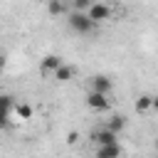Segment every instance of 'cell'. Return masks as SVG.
Returning <instances> with one entry per match:
<instances>
[{"instance_id": "5b68a950", "label": "cell", "mask_w": 158, "mask_h": 158, "mask_svg": "<svg viewBox=\"0 0 158 158\" xmlns=\"http://www.w3.org/2000/svg\"><path fill=\"white\" fill-rule=\"evenodd\" d=\"M91 141H94L96 146H111V143H118V136L111 133L109 128H99V131L91 133Z\"/></svg>"}, {"instance_id": "6da1fadb", "label": "cell", "mask_w": 158, "mask_h": 158, "mask_svg": "<svg viewBox=\"0 0 158 158\" xmlns=\"http://www.w3.org/2000/svg\"><path fill=\"white\" fill-rule=\"evenodd\" d=\"M67 22H69V30H72V32H77V35H91V32H94V27H96V25L89 20V15H86V12H77V10L67 15Z\"/></svg>"}, {"instance_id": "52a82bcc", "label": "cell", "mask_w": 158, "mask_h": 158, "mask_svg": "<svg viewBox=\"0 0 158 158\" xmlns=\"http://www.w3.org/2000/svg\"><path fill=\"white\" fill-rule=\"evenodd\" d=\"M123 148L121 143H111V146H99L96 148V158H121Z\"/></svg>"}, {"instance_id": "7a4b0ae2", "label": "cell", "mask_w": 158, "mask_h": 158, "mask_svg": "<svg viewBox=\"0 0 158 158\" xmlns=\"http://www.w3.org/2000/svg\"><path fill=\"white\" fill-rule=\"evenodd\" d=\"M86 15H89V20L96 25V22H104V20H109V17H111V7H109L106 2H99V0H96V2L86 10Z\"/></svg>"}, {"instance_id": "7c38bea8", "label": "cell", "mask_w": 158, "mask_h": 158, "mask_svg": "<svg viewBox=\"0 0 158 158\" xmlns=\"http://www.w3.org/2000/svg\"><path fill=\"white\" fill-rule=\"evenodd\" d=\"M151 104H153V96L143 94V96H138V99H136V111H138V114H143V111H148V109H151Z\"/></svg>"}, {"instance_id": "8992f818", "label": "cell", "mask_w": 158, "mask_h": 158, "mask_svg": "<svg viewBox=\"0 0 158 158\" xmlns=\"http://www.w3.org/2000/svg\"><path fill=\"white\" fill-rule=\"evenodd\" d=\"M111 79L109 77H104V74H96V77H91V91H99V94H111Z\"/></svg>"}, {"instance_id": "d6986e66", "label": "cell", "mask_w": 158, "mask_h": 158, "mask_svg": "<svg viewBox=\"0 0 158 158\" xmlns=\"http://www.w3.org/2000/svg\"><path fill=\"white\" fill-rule=\"evenodd\" d=\"M156 148H158V141H156Z\"/></svg>"}, {"instance_id": "5bb4252c", "label": "cell", "mask_w": 158, "mask_h": 158, "mask_svg": "<svg viewBox=\"0 0 158 158\" xmlns=\"http://www.w3.org/2000/svg\"><path fill=\"white\" fill-rule=\"evenodd\" d=\"M10 109H12V96L10 94H0V111L10 114Z\"/></svg>"}, {"instance_id": "9c48e42d", "label": "cell", "mask_w": 158, "mask_h": 158, "mask_svg": "<svg viewBox=\"0 0 158 158\" xmlns=\"http://www.w3.org/2000/svg\"><path fill=\"white\" fill-rule=\"evenodd\" d=\"M47 10H49V15H67V2L64 0H47Z\"/></svg>"}, {"instance_id": "4fadbf2b", "label": "cell", "mask_w": 158, "mask_h": 158, "mask_svg": "<svg viewBox=\"0 0 158 158\" xmlns=\"http://www.w3.org/2000/svg\"><path fill=\"white\" fill-rule=\"evenodd\" d=\"M94 2H96V0H72V7H74L77 12H84V10H89Z\"/></svg>"}, {"instance_id": "e0dca14e", "label": "cell", "mask_w": 158, "mask_h": 158, "mask_svg": "<svg viewBox=\"0 0 158 158\" xmlns=\"http://www.w3.org/2000/svg\"><path fill=\"white\" fill-rule=\"evenodd\" d=\"M5 64H7V57H5V54H0V72L5 69Z\"/></svg>"}, {"instance_id": "9a60e30c", "label": "cell", "mask_w": 158, "mask_h": 158, "mask_svg": "<svg viewBox=\"0 0 158 158\" xmlns=\"http://www.w3.org/2000/svg\"><path fill=\"white\" fill-rule=\"evenodd\" d=\"M7 126H10V114L0 111V131H2V128H7Z\"/></svg>"}, {"instance_id": "8fae6325", "label": "cell", "mask_w": 158, "mask_h": 158, "mask_svg": "<svg viewBox=\"0 0 158 158\" xmlns=\"http://www.w3.org/2000/svg\"><path fill=\"white\" fill-rule=\"evenodd\" d=\"M15 114H17V118H20V121H27V118H32V114H35V111H32V106H30V104H17V106H15Z\"/></svg>"}, {"instance_id": "3957f363", "label": "cell", "mask_w": 158, "mask_h": 158, "mask_svg": "<svg viewBox=\"0 0 158 158\" xmlns=\"http://www.w3.org/2000/svg\"><path fill=\"white\" fill-rule=\"evenodd\" d=\"M86 106L101 114V111H109L111 101H109V96H106V94H99V91H89V94H86Z\"/></svg>"}, {"instance_id": "2e32d148", "label": "cell", "mask_w": 158, "mask_h": 158, "mask_svg": "<svg viewBox=\"0 0 158 158\" xmlns=\"http://www.w3.org/2000/svg\"><path fill=\"white\" fill-rule=\"evenodd\" d=\"M77 138H79V136H77V131H69V133H67V143H69V146H74V143H77Z\"/></svg>"}, {"instance_id": "277c9868", "label": "cell", "mask_w": 158, "mask_h": 158, "mask_svg": "<svg viewBox=\"0 0 158 158\" xmlns=\"http://www.w3.org/2000/svg\"><path fill=\"white\" fill-rule=\"evenodd\" d=\"M62 64H64L62 57H57V54H47V57H42V62H40V72H42V74H54Z\"/></svg>"}, {"instance_id": "30bf717a", "label": "cell", "mask_w": 158, "mask_h": 158, "mask_svg": "<svg viewBox=\"0 0 158 158\" xmlns=\"http://www.w3.org/2000/svg\"><path fill=\"white\" fill-rule=\"evenodd\" d=\"M52 77H54L57 81H62V84H64V81H69V79L74 77V69H72L69 64H62V67H59V69H57V72H54Z\"/></svg>"}, {"instance_id": "ac0fdd59", "label": "cell", "mask_w": 158, "mask_h": 158, "mask_svg": "<svg viewBox=\"0 0 158 158\" xmlns=\"http://www.w3.org/2000/svg\"><path fill=\"white\" fill-rule=\"evenodd\" d=\"M151 109H156V111H158V96H153V104H151Z\"/></svg>"}, {"instance_id": "ba28073f", "label": "cell", "mask_w": 158, "mask_h": 158, "mask_svg": "<svg viewBox=\"0 0 158 158\" xmlns=\"http://www.w3.org/2000/svg\"><path fill=\"white\" fill-rule=\"evenodd\" d=\"M106 128H109L111 133H116V136H118V133L126 128V116H121V114H118V116H111V118H109V123H106Z\"/></svg>"}]
</instances>
